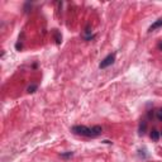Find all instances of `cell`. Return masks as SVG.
Wrapping results in <instances>:
<instances>
[{"label":"cell","mask_w":162,"mask_h":162,"mask_svg":"<svg viewBox=\"0 0 162 162\" xmlns=\"http://www.w3.org/2000/svg\"><path fill=\"white\" fill-rule=\"evenodd\" d=\"M158 48H160V49H162V42H161V43L158 44Z\"/></svg>","instance_id":"cell-10"},{"label":"cell","mask_w":162,"mask_h":162,"mask_svg":"<svg viewBox=\"0 0 162 162\" xmlns=\"http://www.w3.org/2000/svg\"><path fill=\"white\" fill-rule=\"evenodd\" d=\"M91 132H92V138H95V137H99L100 134L103 133V128L100 125H94L91 128Z\"/></svg>","instance_id":"cell-3"},{"label":"cell","mask_w":162,"mask_h":162,"mask_svg":"<svg viewBox=\"0 0 162 162\" xmlns=\"http://www.w3.org/2000/svg\"><path fill=\"white\" fill-rule=\"evenodd\" d=\"M160 136H161V133L158 132V130H156V129H153L152 132H151V138L153 141H158L160 139Z\"/></svg>","instance_id":"cell-6"},{"label":"cell","mask_w":162,"mask_h":162,"mask_svg":"<svg viewBox=\"0 0 162 162\" xmlns=\"http://www.w3.org/2000/svg\"><path fill=\"white\" fill-rule=\"evenodd\" d=\"M114 61H115V53H111V55L106 56L105 58H104L101 62H100L99 68H106V67H109L110 65L114 63Z\"/></svg>","instance_id":"cell-2"},{"label":"cell","mask_w":162,"mask_h":162,"mask_svg":"<svg viewBox=\"0 0 162 162\" xmlns=\"http://www.w3.org/2000/svg\"><path fill=\"white\" fill-rule=\"evenodd\" d=\"M146 130H147V122L142 120L139 123V134H141V136H143V134L146 133Z\"/></svg>","instance_id":"cell-5"},{"label":"cell","mask_w":162,"mask_h":162,"mask_svg":"<svg viewBox=\"0 0 162 162\" xmlns=\"http://www.w3.org/2000/svg\"><path fill=\"white\" fill-rule=\"evenodd\" d=\"M72 132L75 134H79V136H84V137H91L92 138V132L91 128L85 125H75L72 127Z\"/></svg>","instance_id":"cell-1"},{"label":"cell","mask_w":162,"mask_h":162,"mask_svg":"<svg viewBox=\"0 0 162 162\" xmlns=\"http://www.w3.org/2000/svg\"><path fill=\"white\" fill-rule=\"evenodd\" d=\"M61 157H63V158H68V157H72V152H67V153H62Z\"/></svg>","instance_id":"cell-9"},{"label":"cell","mask_w":162,"mask_h":162,"mask_svg":"<svg viewBox=\"0 0 162 162\" xmlns=\"http://www.w3.org/2000/svg\"><path fill=\"white\" fill-rule=\"evenodd\" d=\"M37 90V85H30V86L28 87V92L29 94H32V92H34Z\"/></svg>","instance_id":"cell-8"},{"label":"cell","mask_w":162,"mask_h":162,"mask_svg":"<svg viewBox=\"0 0 162 162\" xmlns=\"http://www.w3.org/2000/svg\"><path fill=\"white\" fill-rule=\"evenodd\" d=\"M156 117H157V119H158L160 122H162V108L156 111Z\"/></svg>","instance_id":"cell-7"},{"label":"cell","mask_w":162,"mask_h":162,"mask_svg":"<svg viewBox=\"0 0 162 162\" xmlns=\"http://www.w3.org/2000/svg\"><path fill=\"white\" fill-rule=\"evenodd\" d=\"M162 27V18H160V19H157V20L153 23V24L149 27V29H148V32H153L155 29H158V28H161Z\"/></svg>","instance_id":"cell-4"},{"label":"cell","mask_w":162,"mask_h":162,"mask_svg":"<svg viewBox=\"0 0 162 162\" xmlns=\"http://www.w3.org/2000/svg\"><path fill=\"white\" fill-rule=\"evenodd\" d=\"M161 134H162V132H161Z\"/></svg>","instance_id":"cell-11"}]
</instances>
